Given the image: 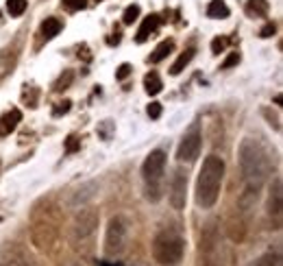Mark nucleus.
I'll use <instances>...</instances> for the list:
<instances>
[{"mask_svg":"<svg viewBox=\"0 0 283 266\" xmlns=\"http://www.w3.org/2000/svg\"><path fill=\"white\" fill-rule=\"evenodd\" d=\"M0 220H3V218H0Z\"/></svg>","mask_w":283,"mask_h":266,"instance_id":"72a5a7b5","label":"nucleus"},{"mask_svg":"<svg viewBox=\"0 0 283 266\" xmlns=\"http://www.w3.org/2000/svg\"><path fill=\"white\" fill-rule=\"evenodd\" d=\"M250 266H281V255L279 253H266Z\"/></svg>","mask_w":283,"mask_h":266,"instance_id":"412c9836","label":"nucleus"},{"mask_svg":"<svg viewBox=\"0 0 283 266\" xmlns=\"http://www.w3.org/2000/svg\"><path fill=\"white\" fill-rule=\"evenodd\" d=\"M274 31H277L274 22H268V24H266V26L262 28V31H259V37H264V40H266V37H272V35H274Z\"/></svg>","mask_w":283,"mask_h":266,"instance_id":"a878e982","label":"nucleus"},{"mask_svg":"<svg viewBox=\"0 0 283 266\" xmlns=\"http://www.w3.org/2000/svg\"><path fill=\"white\" fill-rule=\"evenodd\" d=\"M187 201V172L183 168H177L170 181V203L174 210H183Z\"/></svg>","mask_w":283,"mask_h":266,"instance_id":"6e6552de","label":"nucleus"},{"mask_svg":"<svg viewBox=\"0 0 283 266\" xmlns=\"http://www.w3.org/2000/svg\"><path fill=\"white\" fill-rule=\"evenodd\" d=\"M172 48H174V42H172V40L162 42L155 50H152V55L148 57V62H150V64H159V62H164V59L172 52Z\"/></svg>","mask_w":283,"mask_h":266,"instance_id":"4468645a","label":"nucleus"},{"mask_svg":"<svg viewBox=\"0 0 283 266\" xmlns=\"http://www.w3.org/2000/svg\"><path fill=\"white\" fill-rule=\"evenodd\" d=\"M207 16L213 20H223L229 16V7L225 5V0H211L207 7Z\"/></svg>","mask_w":283,"mask_h":266,"instance_id":"dca6fc26","label":"nucleus"},{"mask_svg":"<svg viewBox=\"0 0 283 266\" xmlns=\"http://www.w3.org/2000/svg\"><path fill=\"white\" fill-rule=\"evenodd\" d=\"M98 266H120V264H118V262H101Z\"/></svg>","mask_w":283,"mask_h":266,"instance_id":"2f4dec72","label":"nucleus"},{"mask_svg":"<svg viewBox=\"0 0 283 266\" xmlns=\"http://www.w3.org/2000/svg\"><path fill=\"white\" fill-rule=\"evenodd\" d=\"M238 62H240V55H238V52H231V55H229V57L225 59V62H223V70H227V68L235 66Z\"/></svg>","mask_w":283,"mask_h":266,"instance_id":"cd10ccee","label":"nucleus"},{"mask_svg":"<svg viewBox=\"0 0 283 266\" xmlns=\"http://www.w3.org/2000/svg\"><path fill=\"white\" fill-rule=\"evenodd\" d=\"M244 9H246L250 18H264V16H268L270 5H268V0H248Z\"/></svg>","mask_w":283,"mask_h":266,"instance_id":"ddd939ff","label":"nucleus"},{"mask_svg":"<svg viewBox=\"0 0 283 266\" xmlns=\"http://www.w3.org/2000/svg\"><path fill=\"white\" fill-rule=\"evenodd\" d=\"M140 266H144V264H140Z\"/></svg>","mask_w":283,"mask_h":266,"instance_id":"473e14b6","label":"nucleus"},{"mask_svg":"<svg viewBox=\"0 0 283 266\" xmlns=\"http://www.w3.org/2000/svg\"><path fill=\"white\" fill-rule=\"evenodd\" d=\"M59 31H61V22L57 18H46L42 22V35L46 40H52L55 35H59Z\"/></svg>","mask_w":283,"mask_h":266,"instance_id":"f3484780","label":"nucleus"},{"mask_svg":"<svg viewBox=\"0 0 283 266\" xmlns=\"http://www.w3.org/2000/svg\"><path fill=\"white\" fill-rule=\"evenodd\" d=\"M164 170H166V153L162 149L150 151L142 164V179H144V190H146V199L152 203L162 199Z\"/></svg>","mask_w":283,"mask_h":266,"instance_id":"20e7f679","label":"nucleus"},{"mask_svg":"<svg viewBox=\"0 0 283 266\" xmlns=\"http://www.w3.org/2000/svg\"><path fill=\"white\" fill-rule=\"evenodd\" d=\"M129 74H131V66H129V64H122L120 68H118V72H116V77L122 81V79H127L129 77Z\"/></svg>","mask_w":283,"mask_h":266,"instance_id":"c85d7f7f","label":"nucleus"},{"mask_svg":"<svg viewBox=\"0 0 283 266\" xmlns=\"http://www.w3.org/2000/svg\"><path fill=\"white\" fill-rule=\"evenodd\" d=\"M0 266H33V257L18 242H9L0 251Z\"/></svg>","mask_w":283,"mask_h":266,"instance_id":"1a4fd4ad","label":"nucleus"},{"mask_svg":"<svg viewBox=\"0 0 283 266\" xmlns=\"http://www.w3.org/2000/svg\"><path fill=\"white\" fill-rule=\"evenodd\" d=\"M240 168L250 192H259L272 172V157L268 149L255 138H244L240 144Z\"/></svg>","mask_w":283,"mask_h":266,"instance_id":"f257e3e1","label":"nucleus"},{"mask_svg":"<svg viewBox=\"0 0 283 266\" xmlns=\"http://www.w3.org/2000/svg\"><path fill=\"white\" fill-rule=\"evenodd\" d=\"M64 107H57L55 109V116H61V113H66V111H70V101H66V103H61Z\"/></svg>","mask_w":283,"mask_h":266,"instance_id":"7c9ffc66","label":"nucleus"},{"mask_svg":"<svg viewBox=\"0 0 283 266\" xmlns=\"http://www.w3.org/2000/svg\"><path fill=\"white\" fill-rule=\"evenodd\" d=\"M129 242V225L122 216H113L107 225V233H105V253L116 257L122 255Z\"/></svg>","mask_w":283,"mask_h":266,"instance_id":"39448f33","label":"nucleus"},{"mask_svg":"<svg viewBox=\"0 0 283 266\" xmlns=\"http://www.w3.org/2000/svg\"><path fill=\"white\" fill-rule=\"evenodd\" d=\"M148 116L155 118V120L162 116V103H150V105H148Z\"/></svg>","mask_w":283,"mask_h":266,"instance_id":"bb28decb","label":"nucleus"},{"mask_svg":"<svg viewBox=\"0 0 283 266\" xmlns=\"http://www.w3.org/2000/svg\"><path fill=\"white\" fill-rule=\"evenodd\" d=\"M185 253V240L174 229H162L152 240V257L159 266H179Z\"/></svg>","mask_w":283,"mask_h":266,"instance_id":"7ed1b4c3","label":"nucleus"},{"mask_svg":"<svg viewBox=\"0 0 283 266\" xmlns=\"http://www.w3.org/2000/svg\"><path fill=\"white\" fill-rule=\"evenodd\" d=\"M159 22H162V18L157 16V13H150L148 18H144L142 22V26H140V31H137V37H135V42L137 44H144L148 40V37L157 31V26H159Z\"/></svg>","mask_w":283,"mask_h":266,"instance_id":"f8f14e48","label":"nucleus"},{"mask_svg":"<svg viewBox=\"0 0 283 266\" xmlns=\"http://www.w3.org/2000/svg\"><path fill=\"white\" fill-rule=\"evenodd\" d=\"M268 212L270 218H274V229L281 225V212H283V188H281V177H274L272 188H270V199H268Z\"/></svg>","mask_w":283,"mask_h":266,"instance_id":"9d476101","label":"nucleus"},{"mask_svg":"<svg viewBox=\"0 0 283 266\" xmlns=\"http://www.w3.org/2000/svg\"><path fill=\"white\" fill-rule=\"evenodd\" d=\"M137 18H140V5H129L124 16H122V22H124V24H133Z\"/></svg>","mask_w":283,"mask_h":266,"instance_id":"4be33fe9","label":"nucleus"},{"mask_svg":"<svg viewBox=\"0 0 283 266\" xmlns=\"http://www.w3.org/2000/svg\"><path fill=\"white\" fill-rule=\"evenodd\" d=\"M227 42H229L227 37H216V40L211 42V50L216 52V55H218V52H223V50H225V46H227Z\"/></svg>","mask_w":283,"mask_h":266,"instance_id":"b1692460","label":"nucleus"},{"mask_svg":"<svg viewBox=\"0 0 283 266\" xmlns=\"http://www.w3.org/2000/svg\"><path fill=\"white\" fill-rule=\"evenodd\" d=\"M70 81H72V72H66V79L61 77V79L55 83V90H57V92H61V90H66L68 85H70Z\"/></svg>","mask_w":283,"mask_h":266,"instance_id":"393cba45","label":"nucleus"},{"mask_svg":"<svg viewBox=\"0 0 283 266\" xmlns=\"http://www.w3.org/2000/svg\"><path fill=\"white\" fill-rule=\"evenodd\" d=\"M7 11H9L13 18L22 16V13L26 11V0H7Z\"/></svg>","mask_w":283,"mask_h":266,"instance_id":"aec40b11","label":"nucleus"},{"mask_svg":"<svg viewBox=\"0 0 283 266\" xmlns=\"http://www.w3.org/2000/svg\"><path fill=\"white\" fill-rule=\"evenodd\" d=\"M20 120H22L20 109H11V111H7L5 116H3V127H5V131H13V129L18 127Z\"/></svg>","mask_w":283,"mask_h":266,"instance_id":"6ab92c4d","label":"nucleus"},{"mask_svg":"<svg viewBox=\"0 0 283 266\" xmlns=\"http://www.w3.org/2000/svg\"><path fill=\"white\" fill-rule=\"evenodd\" d=\"M223 179H225V159L218 155L205 157L201 172H198V179H196L198 208L209 210L216 205L218 196H220V188H223Z\"/></svg>","mask_w":283,"mask_h":266,"instance_id":"f03ea898","label":"nucleus"},{"mask_svg":"<svg viewBox=\"0 0 283 266\" xmlns=\"http://www.w3.org/2000/svg\"><path fill=\"white\" fill-rule=\"evenodd\" d=\"M96 227H98V212L91 210V208H85L74 216L72 233H74L76 240H83V238H87V235L94 233Z\"/></svg>","mask_w":283,"mask_h":266,"instance_id":"0eeeda50","label":"nucleus"},{"mask_svg":"<svg viewBox=\"0 0 283 266\" xmlns=\"http://www.w3.org/2000/svg\"><path fill=\"white\" fill-rule=\"evenodd\" d=\"M76 149H79V140H76L74 135H70V138H68V142H66V151H68V153H74Z\"/></svg>","mask_w":283,"mask_h":266,"instance_id":"c756f323","label":"nucleus"},{"mask_svg":"<svg viewBox=\"0 0 283 266\" xmlns=\"http://www.w3.org/2000/svg\"><path fill=\"white\" fill-rule=\"evenodd\" d=\"M201 146H203L201 123H192L187 131L183 133V138H181V144L177 149V159L179 162H187V164L196 162V157L201 155Z\"/></svg>","mask_w":283,"mask_h":266,"instance_id":"423d86ee","label":"nucleus"},{"mask_svg":"<svg viewBox=\"0 0 283 266\" xmlns=\"http://www.w3.org/2000/svg\"><path fill=\"white\" fill-rule=\"evenodd\" d=\"M61 5H64L68 11H81L87 7V0H61Z\"/></svg>","mask_w":283,"mask_h":266,"instance_id":"5701e85b","label":"nucleus"},{"mask_svg":"<svg viewBox=\"0 0 283 266\" xmlns=\"http://www.w3.org/2000/svg\"><path fill=\"white\" fill-rule=\"evenodd\" d=\"M144 87H146V92L150 94V96H155V94H159L162 92V79H159V74L157 72H148L146 77H144Z\"/></svg>","mask_w":283,"mask_h":266,"instance_id":"a211bd4d","label":"nucleus"},{"mask_svg":"<svg viewBox=\"0 0 283 266\" xmlns=\"http://www.w3.org/2000/svg\"><path fill=\"white\" fill-rule=\"evenodd\" d=\"M96 184L94 181H89V184H83L81 188H76L74 192L70 194V199H68V205L70 208H79V205H83V203H87L89 199H94L96 196Z\"/></svg>","mask_w":283,"mask_h":266,"instance_id":"9b49d317","label":"nucleus"},{"mask_svg":"<svg viewBox=\"0 0 283 266\" xmlns=\"http://www.w3.org/2000/svg\"><path fill=\"white\" fill-rule=\"evenodd\" d=\"M194 52H196V48H194V46H192V48H187L185 52H181L179 59H177V62L172 64V68H170V74H174V77H177V74H181L183 70H185V66L194 59Z\"/></svg>","mask_w":283,"mask_h":266,"instance_id":"2eb2a0df","label":"nucleus"}]
</instances>
